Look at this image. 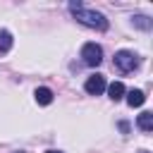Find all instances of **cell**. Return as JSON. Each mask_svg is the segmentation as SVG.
Listing matches in <instances>:
<instances>
[{
    "mask_svg": "<svg viewBox=\"0 0 153 153\" xmlns=\"http://www.w3.org/2000/svg\"><path fill=\"white\" fill-rule=\"evenodd\" d=\"M143 100H146V93H143L141 88H134V91H129V93H127V103H129L131 108L143 105Z\"/></svg>",
    "mask_w": 153,
    "mask_h": 153,
    "instance_id": "52a82bcc",
    "label": "cell"
},
{
    "mask_svg": "<svg viewBox=\"0 0 153 153\" xmlns=\"http://www.w3.org/2000/svg\"><path fill=\"white\" fill-rule=\"evenodd\" d=\"M141 153H148V151H141Z\"/></svg>",
    "mask_w": 153,
    "mask_h": 153,
    "instance_id": "7c38bea8",
    "label": "cell"
},
{
    "mask_svg": "<svg viewBox=\"0 0 153 153\" xmlns=\"http://www.w3.org/2000/svg\"><path fill=\"white\" fill-rule=\"evenodd\" d=\"M84 88H86V93H91V96H98V93H103V91L108 88V84H105V76H103V74H91V76L86 79Z\"/></svg>",
    "mask_w": 153,
    "mask_h": 153,
    "instance_id": "277c9868",
    "label": "cell"
},
{
    "mask_svg": "<svg viewBox=\"0 0 153 153\" xmlns=\"http://www.w3.org/2000/svg\"><path fill=\"white\" fill-rule=\"evenodd\" d=\"M48 153H62V151H48Z\"/></svg>",
    "mask_w": 153,
    "mask_h": 153,
    "instance_id": "8fae6325",
    "label": "cell"
},
{
    "mask_svg": "<svg viewBox=\"0 0 153 153\" xmlns=\"http://www.w3.org/2000/svg\"><path fill=\"white\" fill-rule=\"evenodd\" d=\"M69 12L74 14V19H76L79 24H84V26H88V29H98V31H105V29H108V19H105L100 12H96V10H88V7L79 5V2H72V5H69Z\"/></svg>",
    "mask_w": 153,
    "mask_h": 153,
    "instance_id": "6da1fadb",
    "label": "cell"
},
{
    "mask_svg": "<svg viewBox=\"0 0 153 153\" xmlns=\"http://www.w3.org/2000/svg\"><path fill=\"white\" fill-rule=\"evenodd\" d=\"M115 67L122 72H134L139 67V57L129 50H120V53H115Z\"/></svg>",
    "mask_w": 153,
    "mask_h": 153,
    "instance_id": "3957f363",
    "label": "cell"
},
{
    "mask_svg": "<svg viewBox=\"0 0 153 153\" xmlns=\"http://www.w3.org/2000/svg\"><path fill=\"white\" fill-rule=\"evenodd\" d=\"M33 98H36L38 105H50V103H53V91H50L48 86H41V88H36Z\"/></svg>",
    "mask_w": 153,
    "mask_h": 153,
    "instance_id": "5b68a950",
    "label": "cell"
},
{
    "mask_svg": "<svg viewBox=\"0 0 153 153\" xmlns=\"http://www.w3.org/2000/svg\"><path fill=\"white\" fill-rule=\"evenodd\" d=\"M124 93H127V91H124V84H122V81H112V84L108 86V96H110L112 100H122Z\"/></svg>",
    "mask_w": 153,
    "mask_h": 153,
    "instance_id": "8992f818",
    "label": "cell"
},
{
    "mask_svg": "<svg viewBox=\"0 0 153 153\" xmlns=\"http://www.w3.org/2000/svg\"><path fill=\"white\" fill-rule=\"evenodd\" d=\"M136 124H139L141 131H151V129H153V115H151V112H141L139 120H136Z\"/></svg>",
    "mask_w": 153,
    "mask_h": 153,
    "instance_id": "ba28073f",
    "label": "cell"
},
{
    "mask_svg": "<svg viewBox=\"0 0 153 153\" xmlns=\"http://www.w3.org/2000/svg\"><path fill=\"white\" fill-rule=\"evenodd\" d=\"M134 24H136L139 29H151V22H148V17H143V14H136V17H134Z\"/></svg>",
    "mask_w": 153,
    "mask_h": 153,
    "instance_id": "30bf717a",
    "label": "cell"
},
{
    "mask_svg": "<svg viewBox=\"0 0 153 153\" xmlns=\"http://www.w3.org/2000/svg\"><path fill=\"white\" fill-rule=\"evenodd\" d=\"M81 57H84V62H86L88 67H98V65L103 62V48H100L98 43H86V45L81 48Z\"/></svg>",
    "mask_w": 153,
    "mask_h": 153,
    "instance_id": "7a4b0ae2",
    "label": "cell"
},
{
    "mask_svg": "<svg viewBox=\"0 0 153 153\" xmlns=\"http://www.w3.org/2000/svg\"><path fill=\"white\" fill-rule=\"evenodd\" d=\"M12 48V33L7 29H0V53H10Z\"/></svg>",
    "mask_w": 153,
    "mask_h": 153,
    "instance_id": "9c48e42d",
    "label": "cell"
}]
</instances>
